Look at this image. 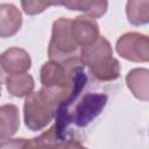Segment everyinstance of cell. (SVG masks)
Segmentation results:
<instances>
[{"mask_svg": "<svg viewBox=\"0 0 149 149\" xmlns=\"http://www.w3.org/2000/svg\"><path fill=\"white\" fill-rule=\"evenodd\" d=\"M79 59L81 65L87 66L92 76L100 81L114 80L120 76V63L113 57L112 47L104 36H99L90 45L81 47Z\"/></svg>", "mask_w": 149, "mask_h": 149, "instance_id": "obj_1", "label": "cell"}, {"mask_svg": "<svg viewBox=\"0 0 149 149\" xmlns=\"http://www.w3.org/2000/svg\"><path fill=\"white\" fill-rule=\"evenodd\" d=\"M107 99V95L104 93H86L73 108L56 112L55 123L63 133L71 122L76 123L78 127H85L102 112Z\"/></svg>", "mask_w": 149, "mask_h": 149, "instance_id": "obj_2", "label": "cell"}, {"mask_svg": "<svg viewBox=\"0 0 149 149\" xmlns=\"http://www.w3.org/2000/svg\"><path fill=\"white\" fill-rule=\"evenodd\" d=\"M72 20L59 17L52 23L51 40L49 43V59L56 63H68L79 59V47L71 35Z\"/></svg>", "mask_w": 149, "mask_h": 149, "instance_id": "obj_3", "label": "cell"}, {"mask_svg": "<svg viewBox=\"0 0 149 149\" xmlns=\"http://www.w3.org/2000/svg\"><path fill=\"white\" fill-rule=\"evenodd\" d=\"M26 126L31 130L43 129L55 116L56 107L50 99L40 90L38 92H31L23 106Z\"/></svg>", "mask_w": 149, "mask_h": 149, "instance_id": "obj_4", "label": "cell"}, {"mask_svg": "<svg viewBox=\"0 0 149 149\" xmlns=\"http://www.w3.org/2000/svg\"><path fill=\"white\" fill-rule=\"evenodd\" d=\"M116 51L125 59L132 62H148L149 38L140 33L123 34L116 42Z\"/></svg>", "mask_w": 149, "mask_h": 149, "instance_id": "obj_5", "label": "cell"}, {"mask_svg": "<svg viewBox=\"0 0 149 149\" xmlns=\"http://www.w3.org/2000/svg\"><path fill=\"white\" fill-rule=\"evenodd\" d=\"M71 35L78 47H86L99 38V26L94 19L79 15L71 22Z\"/></svg>", "mask_w": 149, "mask_h": 149, "instance_id": "obj_6", "label": "cell"}, {"mask_svg": "<svg viewBox=\"0 0 149 149\" xmlns=\"http://www.w3.org/2000/svg\"><path fill=\"white\" fill-rule=\"evenodd\" d=\"M1 64L7 73H24L30 69L31 61L29 54L21 48H9L1 56Z\"/></svg>", "mask_w": 149, "mask_h": 149, "instance_id": "obj_7", "label": "cell"}, {"mask_svg": "<svg viewBox=\"0 0 149 149\" xmlns=\"http://www.w3.org/2000/svg\"><path fill=\"white\" fill-rule=\"evenodd\" d=\"M22 24L21 12L12 3L0 5V37L15 35Z\"/></svg>", "mask_w": 149, "mask_h": 149, "instance_id": "obj_8", "label": "cell"}, {"mask_svg": "<svg viewBox=\"0 0 149 149\" xmlns=\"http://www.w3.org/2000/svg\"><path fill=\"white\" fill-rule=\"evenodd\" d=\"M64 142V133L55 123L38 137L26 140L23 149H61Z\"/></svg>", "mask_w": 149, "mask_h": 149, "instance_id": "obj_9", "label": "cell"}, {"mask_svg": "<svg viewBox=\"0 0 149 149\" xmlns=\"http://www.w3.org/2000/svg\"><path fill=\"white\" fill-rule=\"evenodd\" d=\"M20 116L15 105L0 106V142L9 140L19 129Z\"/></svg>", "mask_w": 149, "mask_h": 149, "instance_id": "obj_10", "label": "cell"}, {"mask_svg": "<svg viewBox=\"0 0 149 149\" xmlns=\"http://www.w3.org/2000/svg\"><path fill=\"white\" fill-rule=\"evenodd\" d=\"M126 81L128 88L136 98L144 101L149 99V71L147 69H134L129 71Z\"/></svg>", "mask_w": 149, "mask_h": 149, "instance_id": "obj_11", "label": "cell"}, {"mask_svg": "<svg viewBox=\"0 0 149 149\" xmlns=\"http://www.w3.org/2000/svg\"><path fill=\"white\" fill-rule=\"evenodd\" d=\"M7 91L17 98L28 97L34 90V79L27 72L10 74L6 79Z\"/></svg>", "mask_w": 149, "mask_h": 149, "instance_id": "obj_12", "label": "cell"}, {"mask_svg": "<svg viewBox=\"0 0 149 149\" xmlns=\"http://www.w3.org/2000/svg\"><path fill=\"white\" fill-rule=\"evenodd\" d=\"M58 5H62L71 10H81L87 14L90 17H100L102 16L108 7L107 1H63L58 2Z\"/></svg>", "mask_w": 149, "mask_h": 149, "instance_id": "obj_13", "label": "cell"}, {"mask_svg": "<svg viewBox=\"0 0 149 149\" xmlns=\"http://www.w3.org/2000/svg\"><path fill=\"white\" fill-rule=\"evenodd\" d=\"M126 13L128 21L135 26L146 24L149 21V1L148 0H132L126 5Z\"/></svg>", "mask_w": 149, "mask_h": 149, "instance_id": "obj_14", "label": "cell"}, {"mask_svg": "<svg viewBox=\"0 0 149 149\" xmlns=\"http://www.w3.org/2000/svg\"><path fill=\"white\" fill-rule=\"evenodd\" d=\"M23 10L29 15H35L42 13L50 6L58 5V2H49V1H22L21 2Z\"/></svg>", "mask_w": 149, "mask_h": 149, "instance_id": "obj_15", "label": "cell"}, {"mask_svg": "<svg viewBox=\"0 0 149 149\" xmlns=\"http://www.w3.org/2000/svg\"><path fill=\"white\" fill-rule=\"evenodd\" d=\"M26 139H9L0 144V149H23Z\"/></svg>", "mask_w": 149, "mask_h": 149, "instance_id": "obj_16", "label": "cell"}, {"mask_svg": "<svg viewBox=\"0 0 149 149\" xmlns=\"http://www.w3.org/2000/svg\"><path fill=\"white\" fill-rule=\"evenodd\" d=\"M61 149H87V148L83 147L79 142H77L74 140H68L66 142H64V144L62 146Z\"/></svg>", "mask_w": 149, "mask_h": 149, "instance_id": "obj_17", "label": "cell"}, {"mask_svg": "<svg viewBox=\"0 0 149 149\" xmlns=\"http://www.w3.org/2000/svg\"><path fill=\"white\" fill-rule=\"evenodd\" d=\"M6 71H5V69H3V66H2V64H1V58H0V86H1V84H3L5 81H6Z\"/></svg>", "mask_w": 149, "mask_h": 149, "instance_id": "obj_18", "label": "cell"}, {"mask_svg": "<svg viewBox=\"0 0 149 149\" xmlns=\"http://www.w3.org/2000/svg\"><path fill=\"white\" fill-rule=\"evenodd\" d=\"M0 95H1V86H0Z\"/></svg>", "mask_w": 149, "mask_h": 149, "instance_id": "obj_19", "label": "cell"}]
</instances>
